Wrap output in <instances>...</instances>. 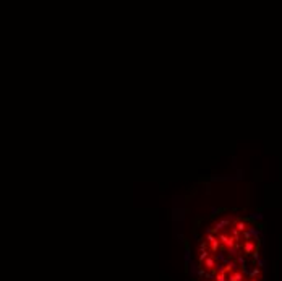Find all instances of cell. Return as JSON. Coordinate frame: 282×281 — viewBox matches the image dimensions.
Instances as JSON below:
<instances>
[{
  "label": "cell",
  "mask_w": 282,
  "mask_h": 281,
  "mask_svg": "<svg viewBox=\"0 0 282 281\" xmlns=\"http://www.w3.org/2000/svg\"><path fill=\"white\" fill-rule=\"evenodd\" d=\"M251 250H253V242L247 240L245 242V254H251Z\"/></svg>",
  "instance_id": "3957f363"
},
{
  "label": "cell",
  "mask_w": 282,
  "mask_h": 281,
  "mask_svg": "<svg viewBox=\"0 0 282 281\" xmlns=\"http://www.w3.org/2000/svg\"><path fill=\"white\" fill-rule=\"evenodd\" d=\"M243 279V271H233V273L229 275V281H242Z\"/></svg>",
  "instance_id": "7a4b0ae2"
},
{
  "label": "cell",
  "mask_w": 282,
  "mask_h": 281,
  "mask_svg": "<svg viewBox=\"0 0 282 281\" xmlns=\"http://www.w3.org/2000/svg\"><path fill=\"white\" fill-rule=\"evenodd\" d=\"M203 262H204V268H206V270H212V268L216 267V260H214V257H206Z\"/></svg>",
  "instance_id": "6da1fadb"
}]
</instances>
